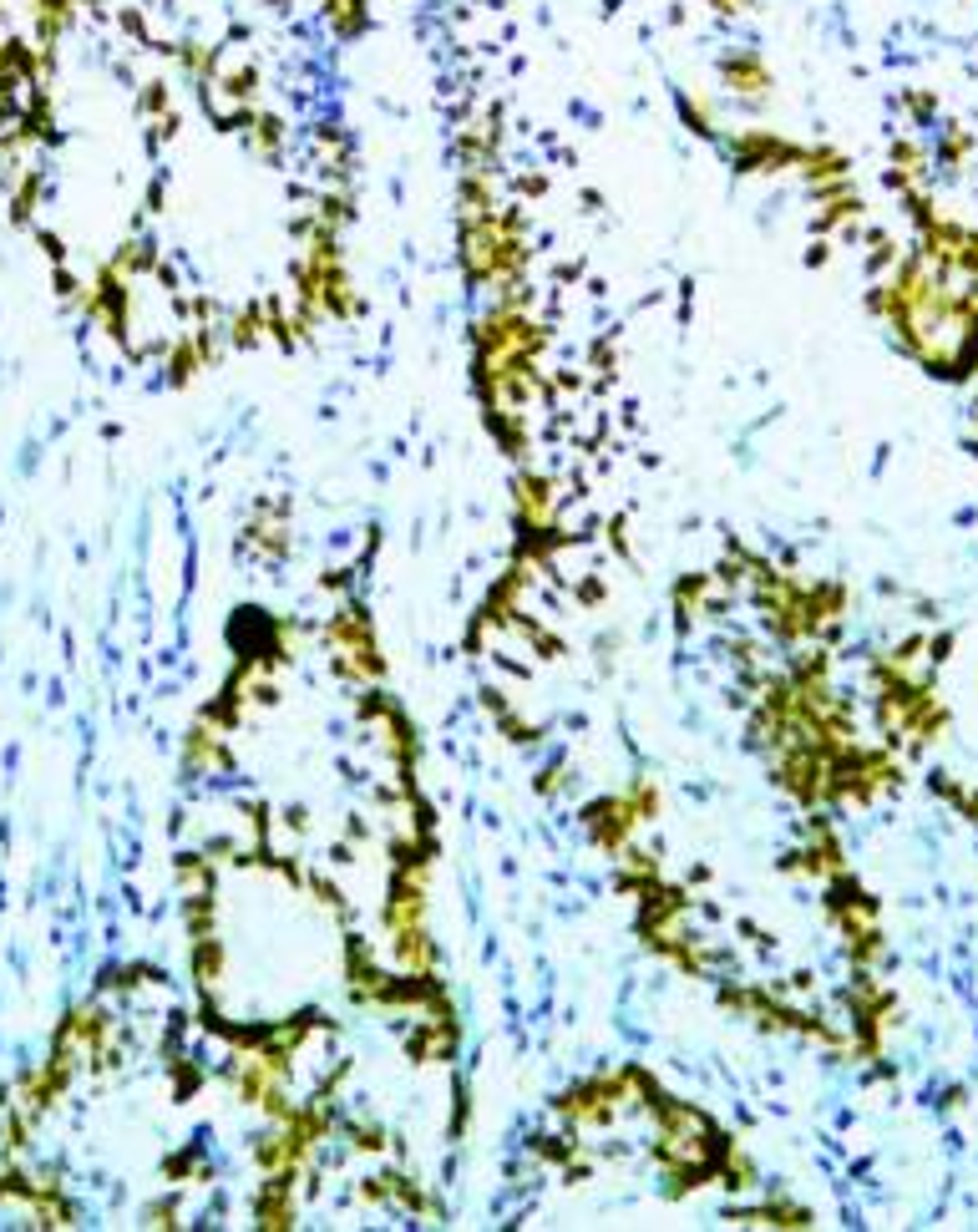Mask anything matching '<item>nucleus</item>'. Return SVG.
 I'll return each mask as SVG.
<instances>
[{"label": "nucleus", "instance_id": "obj_1", "mask_svg": "<svg viewBox=\"0 0 978 1232\" xmlns=\"http://www.w3.org/2000/svg\"><path fill=\"white\" fill-rule=\"evenodd\" d=\"M720 77H725L730 97H741L746 107L771 101V67L761 62V51H750V46L725 51V56H720Z\"/></svg>", "mask_w": 978, "mask_h": 1232}]
</instances>
